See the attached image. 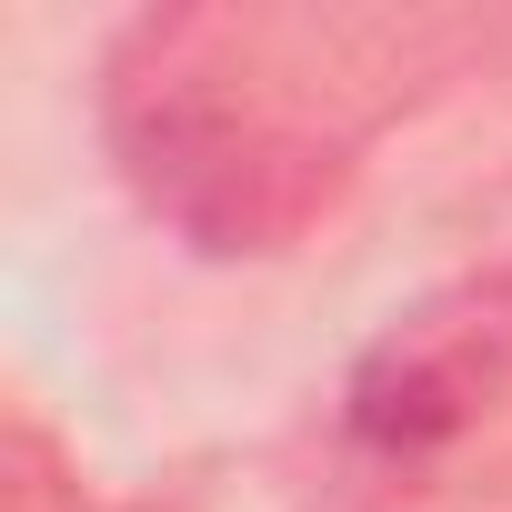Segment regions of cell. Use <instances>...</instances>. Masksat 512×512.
<instances>
[{"label": "cell", "instance_id": "obj_1", "mask_svg": "<svg viewBox=\"0 0 512 512\" xmlns=\"http://www.w3.org/2000/svg\"><path fill=\"white\" fill-rule=\"evenodd\" d=\"M101 141L131 201L211 262H272L352 191L362 111L272 11H141L101 61Z\"/></svg>", "mask_w": 512, "mask_h": 512}, {"label": "cell", "instance_id": "obj_2", "mask_svg": "<svg viewBox=\"0 0 512 512\" xmlns=\"http://www.w3.org/2000/svg\"><path fill=\"white\" fill-rule=\"evenodd\" d=\"M502 412H512V251L402 302L342 382V432L382 462H422Z\"/></svg>", "mask_w": 512, "mask_h": 512}]
</instances>
